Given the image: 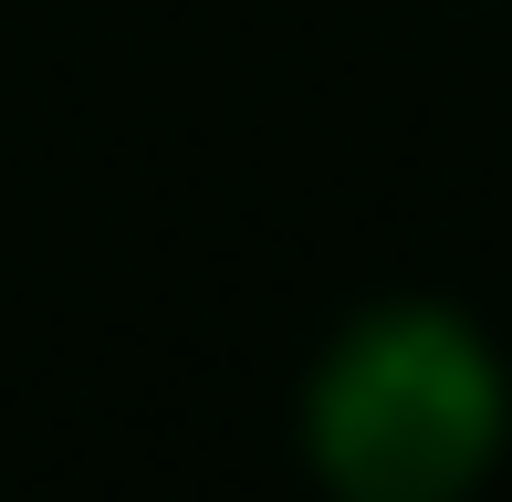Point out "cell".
I'll list each match as a JSON object with an SVG mask.
<instances>
[{"mask_svg": "<svg viewBox=\"0 0 512 502\" xmlns=\"http://www.w3.org/2000/svg\"><path fill=\"white\" fill-rule=\"evenodd\" d=\"M512 429L502 356L439 304H387L314 367L304 440L335 502H460Z\"/></svg>", "mask_w": 512, "mask_h": 502, "instance_id": "1", "label": "cell"}]
</instances>
